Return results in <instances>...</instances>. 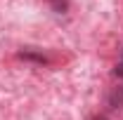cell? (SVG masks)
Instances as JSON below:
<instances>
[{
    "label": "cell",
    "instance_id": "cell-1",
    "mask_svg": "<svg viewBox=\"0 0 123 120\" xmlns=\"http://www.w3.org/2000/svg\"><path fill=\"white\" fill-rule=\"evenodd\" d=\"M50 2H52V7H55L57 12H64V10H66V0H50Z\"/></svg>",
    "mask_w": 123,
    "mask_h": 120
}]
</instances>
